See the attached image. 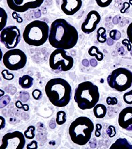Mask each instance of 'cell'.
Segmentation results:
<instances>
[{"instance_id":"cell-1","label":"cell","mask_w":132,"mask_h":149,"mask_svg":"<svg viewBox=\"0 0 132 149\" xmlns=\"http://www.w3.org/2000/svg\"><path fill=\"white\" fill-rule=\"evenodd\" d=\"M78 38L76 28L64 19H57L51 25L48 41L53 47L70 49L76 45Z\"/></svg>"},{"instance_id":"cell-2","label":"cell","mask_w":132,"mask_h":149,"mask_svg":"<svg viewBox=\"0 0 132 149\" xmlns=\"http://www.w3.org/2000/svg\"><path fill=\"white\" fill-rule=\"evenodd\" d=\"M45 94L53 105L64 107L68 105L71 98V87L62 78H54L46 83Z\"/></svg>"},{"instance_id":"cell-3","label":"cell","mask_w":132,"mask_h":149,"mask_svg":"<svg viewBox=\"0 0 132 149\" xmlns=\"http://www.w3.org/2000/svg\"><path fill=\"white\" fill-rule=\"evenodd\" d=\"M99 97L98 87L91 81L79 84L74 93V101L82 110L94 108L98 104Z\"/></svg>"},{"instance_id":"cell-4","label":"cell","mask_w":132,"mask_h":149,"mask_svg":"<svg viewBox=\"0 0 132 149\" xmlns=\"http://www.w3.org/2000/svg\"><path fill=\"white\" fill-rule=\"evenodd\" d=\"M94 130L93 121L87 116H80L69 125V134L74 144L83 146L91 139Z\"/></svg>"},{"instance_id":"cell-5","label":"cell","mask_w":132,"mask_h":149,"mask_svg":"<svg viewBox=\"0 0 132 149\" xmlns=\"http://www.w3.org/2000/svg\"><path fill=\"white\" fill-rule=\"evenodd\" d=\"M50 27L47 23L41 20H34L25 27L23 38L27 45L39 47L49 39Z\"/></svg>"},{"instance_id":"cell-6","label":"cell","mask_w":132,"mask_h":149,"mask_svg":"<svg viewBox=\"0 0 132 149\" xmlns=\"http://www.w3.org/2000/svg\"><path fill=\"white\" fill-rule=\"evenodd\" d=\"M107 83L114 90L124 92L132 87V72L124 67L115 69L108 76Z\"/></svg>"},{"instance_id":"cell-7","label":"cell","mask_w":132,"mask_h":149,"mask_svg":"<svg viewBox=\"0 0 132 149\" xmlns=\"http://www.w3.org/2000/svg\"><path fill=\"white\" fill-rule=\"evenodd\" d=\"M49 65L50 68L54 71L59 70L66 72L72 69L74 59L71 56L68 55L66 50L55 49L50 56Z\"/></svg>"},{"instance_id":"cell-8","label":"cell","mask_w":132,"mask_h":149,"mask_svg":"<svg viewBox=\"0 0 132 149\" xmlns=\"http://www.w3.org/2000/svg\"><path fill=\"white\" fill-rule=\"evenodd\" d=\"M3 63L8 70L12 71L22 69L27 63V56L20 49H12L3 55Z\"/></svg>"},{"instance_id":"cell-9","label":"cell","mask_w":132,"mask_h":149,"mask_svg":"<svg viewBox=\"0 0 132 149\" xmlns=\"http://www.w3.org/2000/svg\"><path fill=\"white\" fill-rule=\"evenodd\" d=\"M0 41L8 49H15L21 40V32L15 25L6 27L0 31Z\"/></svg>"},{"instance_id":"cell-10","label":"cell","mask_w":132,"mask_h":149,"mask_svg":"<svg viewBox=\"0 0 132 149\" xmlns=\"http://www.w3.org/2000/svg\"><path fill=\"white\" fill-rule=\"evenodd\" d=\"M25 136L20 131L8 132L1 139V149H23L25 145Z\"/></svg>"},{"instance_id":"cell-11","label":"cell","mask_w":132,"mask_h":149,"mask_svg":"<svg viewBox=\"0 0 132 149\" xmlns=\"http://www.w3.org/2000/svg\"><path fill=\"white\" fill-rule=\"evenodd\" d=\"M44 0H7L9 8L17 13H24L29 9H34L41 7Z\"/></svg>"},{"instance_id":"cell-12","label":"cell","mask_w":132,"mask_h":149,"mask_svg":"<svg viewBox=\"0 0 132 149\" xmlns=\"http://www.w3.org/2000/svg\"><path fill=\"white\" fill-rule=\"evenodd\" d=\"M100 21L101 15L98 11L95 10L89 11L82 24V31L85 34L91 33L96 29Z\"/></svg>"},{"instance_id":"cell-13","label":"cell","mask_w":132,"mask_h":149,"mask_svg":"<svg viewBox=\"0 0 132 149\" xmlns=\"http://www.w3.org/2000/svg\"><path fill=\"white\" fill-rule=\"evenodd\" d=\"M118 124L123 129L132 131V107L122 109L119 114Z\"/></svg>"},{"instance_id":"cell-14","label":"cell","mask_w":132,"mask_h":149,"mask_svg":"<svg viewBox=\"0 0 132 149\" xmlns=\"http://www.w3.org/2000/svg\"><path fill=\"white\" fill-rule=\"evenodd\" d=\"M82 0H62L61 9L66 15H73L82 8Z\"/></svg>"},{"instance_id":"cell-15","label":"cell","mask_w":132,"mask_h":149,"mask_svg":"<svg viewBox=\"0 0 132 149\" xmlns=\"http://www.w3.org/2000/svg\"><path fill=\"white\" fill-rule=\"evenodd\" d=\"M18 81H19L20 87L25 89L31 88L34 84V79L28 74H24V75L20 77Z\"/></svg>"},{"instance_id":"cell-16","label":"cell","mask_w":132,"mask_h":149,"mask_svg":"<svg viewBox=\"0 0 132 149\" xmlns=\"http://www.w3.org/2000/svg\"><path fill=\"white\" fill-rule=\"evenodd\" d=\"M94 114L97 118H103L107 114V107L103 104H97L94 107Z\"/></svg>"},{"instance_id":"cell-17","label":"cell","mask_w":132,"mask_h":149,"mask_svg":"<svg viewBox=\"0 0 132 149\" xmlns=\"http://www.w3.org/2000/svg\"><path fill=\"white\" fill-rule=\"evenodd\" d=\"M116 148H126L132 149V145L130 143L127 141L126 139L119 138L117 139L110 147V149Z\"/></svg>"},{"instance_id":"cell-18","label":"cell","mask_w":132,"mask_h":149,"mask_svg":"<svg viewBox=\"0 0 132 149\" xmlns=\"http://www.w3.org/2000/svg\"><path fill=\"white\" fill-rule=\"evenodd\" d=\"M88 54L91 57H95L98 61H101L103 59L104 55L96 46H91L88 50Z\"/></svg>"},{"instance_id":"cell-19","label":"cell","mask_w":132,"mask_h":149,"mask_svg":"<svg viewBox=\"0 0 132 149\" xmlns=\"http://www.w3.org/2000/svg\"><path fill=\"white\" fill-rule=\"evenodd\" d=\"M97 40L100 43H104L108 41L106 29L103 27L98 28L97 31Z\"/></svg>"},{"instance_id":"cell-20","label":"cell","mask_w":132,"mask_h":149,"mask_svg":"<svg viewBox=\"0 0 132 149\" xmlns=\"http://www.w3.org/2000/svg\"><path fill=\"white\" fill-rule=\"evenodd\" d=\"M7 20H8V14L4 9L0 8V31L6 27Z\"/></svg>"},{"instance_id":"cell-21","label":"cell","mask_w":132,"mask_h":149,"mask_svg":"<svg viewBox=\"0 0 132 149\" xmlns=\"http://www.w3.org/2000/svg\"><path fill=\"white\" fill-rule=\"evenodd\" d=\"M57 124L58 125H63L66 122V113L63 111H59L56 114L55 118Z\"/></svg>"},{"instance_id":"cell-22","label":"cell","mask_w":132,"mask_h":149,"mask_svg":"<svg viewBox=\"0 0 132 149\" xmlns=\"http://www.w3.org/2000/svg\"><path fill=\"white\" fill-rule=\"evenodd\" d=\"M35 132H36V128L34 126H29L27 129L25 130L24 134L25 138L27 139H33L35 137Z\"/></svg>"},{"instance_id":"cell-23","label":"cell","mask_w":132,"mask_h":149,"mask_svg":"<svg viewBox=\"0 0 132 149\" xmlns=\"http://www.w3.org/2000/svg\"><path fill=\"white\" fill-rule=\"evenodd\" d=\"M122 34L121 32L117 29H112L110 32V37L113 41H118L121 38Z\"/></svg>"},{"instance_id":"cell-24","label":"cell","mask_w":132,"mask_h":149,"mask_svg":"<svg viewBox=\"0 0 132 149\" xmlns=\"http://www.w3.org/2000/svg\"><path fill=\"white\" fill-rule=\"evenodd\" d=\"M1 75L3 78L7 81H11L14 79V74L10 73L8 69L2 70Z\"/></svg>"},{"instance_id":"cell-25","label":"cell","mask_w":132,"mask_h":149,"mask_svg":"<svg viewBox=\"0 0 132 149\" xmlns=\"http://www.w3.org/2000/svg\"><path fill=\"white\" fill-rule=\"evenodd\" d=\"M123 99L127 104H132V89L125 93L123 96Z\"/></svg>"},{"instance_id":"cell-26","label":"cell","mask_w":132,"mask_h":149,"mask_svg":"<svg viewBox=\"0 0 132 149\" xmlns=\"http://www.w3.org/2000/svg\"><path fill=\"white\" fill-rule=\"evenodd\" d=\"M113 0H96V3L100 8H107L112 3Z\"/></svg>"},{"instance_id":"cell-27","label":"cell","mask_w":132,"mask_h":149,"mask_svg":"<svg viewBox=\"0 0 132 149\" xmlns=\"http://www.w3.org/2000/svg\"><path fill=\"white\" fill-rule=\"evenodd\" d=\"M106 132H107L108 135L110 138H113L116 134V130H115V127H113L112 125H110L107 130H106Z\"/></svg>"},{"instance_id":"cell-28","label":"cell","mask_w":132,"mask_h":149,"mask_svg":"<svg viewBox=\"0 0 132 149\" xmlns=\"http://www.w3.org/2000/svg\"><path fill=\"white\" fill-rule=\"evenodd\" d=\"M32 97L35 100H40L42 97V92L39 89H35L32 92Z\"/></svg>"},{"instance_id":"cell-29","label":"cell","mask_w":132,"mask_h":149,"mask_svg":"<svg viewBox=\"0 0 132 149\" xmlns=\"http://www.w3.org/2000/svg\"><path fill=\"white\" fill-rule=\"evenodd\" d=\"M106 102H107L108 105H115L118 103V100L115 97H108L106 99Z\"/></svg>"},{"instance_id":"cell-30","label":"cell","mask_w":132,"mask_h":149,"mask_svg":"<svg viewBox=\"0 0 132 149\" xmlns=\"http://www.w3.org/2000/svg\"><path fill=\"white\" fill-rule=\"evenodd\" d=\"M127 36L129 41L132 44V22L128 25L127 28Z\"/></svg>"},{"instance_id":"cell-31","label":"cell","mask_w":132,"mask_h":149,"mask_svg":"<svg viewBox=\"0 0 132 149\" xmlns=\"http://www.w3.org/2000/svg\"><path fill=\"white\" fill-rule=\"evenodd\" d=\"M131 5L128 2H124L123 3V8L120 9V13H125L126 12V11L129 8H130Z\"/></svg>"},{"instance_id":"cell-32","label":"cell","mask_w":132,"mask_h":149,"mask_svg":"<svg viewBox=\"0 0 132 149\" xmlns=\"http://www.w3.org/2000/svg\"><path fill=\"white\" fill-rule=\"evenodd\" d=\"M122 44L125 46L127 47V51H131L132 49V47H131V43H130V41H129V39H124L122 41Z\"/></svg>"},{"instance_id":"cell-33","label":"cell","mask_w":132,"mask_h":149,"mask_svg":"<svg viewBox=\"0 0 132 149\" xmlns=\"http://www.w3.org/2000/svg\"><path fill=\"white\" fill-rule=\"evenodd\" d=\"M38 148V142L36 141H32L31 143H29L27 146V148H31V149H36Z\"/></svg>"},{"instance_id":"cell-34","label":"cell","mask_w":132,"mask_h":149,"mask_svg":"<svg viewBox=\"0 0 132 149\" xmlns=\"http://www.w3.org/2000/svg\"><path fill=\"white\" fill-rule=\"evenodd\" d=\"M97 129L96 131V137H99L101 136V133H100V130L101 129V125L100 124H97L96 125Z\"/></svg>"},{"instance_id":"cell-35","label":"cell","mask_w":132,"mask_h":149,"mask_svg":"<svg viewBox=\"0 0 132 149\" xmlns=\"http://www.w3.org/2000/svg\"><path fill=\"white\" fill-rule=\"evenodd\" d=\"M0 120H1V129H3L6 126V120L3 116H0Z\"/></svg>"},{"instance_id":"cell-36","label":"cell","mask_w":132,"mask_h":149,"mask_svg":"<svg viewBox=\"0 0 132 149\" xmlns=\"http://www.w3.org/2000/svg\"><path fill=\"white\" fill-rule=\"evenodd\" d=\"M15 107L18 109H23V107H24V104L22 103L20 101H17L15 102Z\"/></svg>"},{"instance_id":"cell-37","label":"cell","mask_w":132,"mask_h":149,"mask_svg":"<svg viewBox=\"0 0 132 149\" xmlns=\"http://www.w3.org/2000/svg\"><path fill=\"white\" fill-rule=\"evenodd\" d=\"M90 64H91V66L93 67H96L97 64H98V63H97V60H94V59H91L90 61Z\"/></svg>"},{"instance_id":"cell-38","label":"cell","mask_w":132,"mask_h":149,"mask_svg":"<svg viewBox=\"0 0 132 149\" xmlns=\"http://www.w3.org/2000/svg\"><path fill=\"white\" fill-rule=\"evenodd\" d=\"M23 109H24V110L25 111H28V110H29V106L27 105V104H24V107H23Z\"/></svg>"},{"instance_id":"cell-39","label":"cell","mask_w":132,"mask_h":149,"mask_svg":"<svg viewBox=\"0 0 132 149\" xmlns=\"http://www.w3.org/2000/svg\"><path fill=\"white\" fill-rule=\"evenodd\" d=\"M0 93H1V98L2 97H3V95H4V91L3 90H1V91H0Z\"/></svg>"},{"instance_id":"cell-40","label":"cell","mask_w":132,"mask_h":149,"mask_svg":"<svg viewBox=\"0 0 132 149\" xmlns=\"http://www.w3.org/2000/svg\"><path fill=\"white\" fill-rule=\"evenodd\" d=\"M0 52H1V57H0V61H1V59H3V56H2V55H3V54H2V51H1V50H0Z\"/></svg>"},{"instance_id":"cell-41","label":"cell","mask_w":132,"mask_h":149,"mask_svg":"<svg viewBox=\"0 0 132 149\" xmlns=\"http://www.w3.org/2000/svg\"><path fill=\"white\" fill-rule=\"evenodd\" d=\"M129 3H130L131 6H132V0H129Z\"/></svg>"},{"instance_id":"cell-42","label":"cell","mask_w":132,"mask_h":149,"mask_svg":"<svg viewBox=\"0 0 132 149\" xmlns=\"http://www.w3.org/2000/svg\"><path fill=\"white\" fill-rule=\"evenodd\" d=\"M131 55H132V49H131Z\"/></svg>"}]
</instances>
